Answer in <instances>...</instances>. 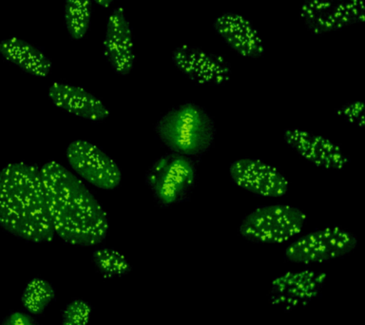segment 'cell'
<instances>
[{
	"instance_id": "6da1fadb",
	"label": "cell",
	"mask_w": 365,
	"mask_h": 325,
	"mask_svg": "<svg viewBox=\"0 0 365 325\" xmlns=\"http://www.w3.org/2000/svg\"><path fill=\"white\" fill-rule=\"evenodd\" d=\"M41 176L51 225L62 241L76 247L99 244L108 232V214L84 182L59 162H46Z\"/></svg>"
},
{
	"instance_id": "7a4b0ae2",
	"label": "cell",
	"mask_w": 365,
	"mask_h": 325,
	"mask_svg": "<svg viewBox=\"0 0 365 325\" xmlns=\"http://www.w3.org/2000/svg\"><path fill=\"white\" fill-rule=\"evenodd\" d=\"M0 227L34 244L50 242L56 237L37 165L13 162L0 170Z\"/></svg>"
},
{
	"instance_id": "3957f363",
	"label": "cell",
	"mask_w": 365,
	"mask_h": 325,
	"mask_svg": "<svg viewBox=\"0 0 365 325\" xmlns=\"http://www.w3.org/2000/svg\"><path fill=\"white\" fill-rule=\"evenodd\" d=\"M157 135L173 153L197 156L210 148L215 125L204 108L187 102L168 111L157 122Z\"/></svg>"
},
{
	"instance_id": "277c9868",
	"label": "cell",
	"mask_w": 365,
	"mask_h": 325,
	"mask_svg": "<svg viewBox=\"0 0 365 325\" xmlns=\"http://www.w3.org/2000/svg\"><path fill=\"white\" fill-rule=\"evenodd\" d=\"M307 214L287 205H262L242 219L239 232L255 244H282L301 233Z\"/></svg>"
},
{
	"instance_id": "5b68a950",
	"label": "cell",
	"mask_w": 365,
	"mask_h": 325,
	"mask_svg": "<svg viewBox=\"0 0 365 325\" xmlns=\"http://www.w3.org/2000/svg\"><path fill=\"white\" fill-rule=\"evenodd\" d=\"M195 181L196 167L192 160L176 153L160 157L145 175V182L162 207L184 201Z\"/></svg>"
},
{
	"instance_id": "8992f818",
	"label": "cell",
	"mask_w": 365,
	"mask_h": 325,
	"mask_svg": "<svg viewBox=\"0 0 365 325\" xmlns=\"http://www.w3.org/2000/svg\"><path fill=\"white\" fill-rule=\"evenodd\" d=\"M358 239L349 231L339 227H329L305 234L288 245L285 261L294 264H324L344 258L352 253Z\"/></svg>"
},
{
	"instance_id": "52a82bcc",
	"label": "cell",
	"mask_w": 365,
	"mask_h": 325,
	"mask_svg": "<svg viewBox=\"0 0 365 325\" xmlns=\"http://www.w3.org/2000/svg\"><path fill=\"white\" fill-rule=\"evenodd\" d=\"M299 17L312 36H325L364 24L365 0H302Z\"/></svg>"
},
{
	"instance_id": "ba28073f",
	"label": "cell",
	"mask_w": 365,
	"mask_h": 325,
	"mask_svg": "<svg viewBox=\"0 0 365 325\" xmlns=\"http://www.w3.org/2000/svg\"><path fill=\"white\" fill-rule=\"evenodd\" d=\"M66 156L71 170L80 178L103 190H113L121 182L118 165L97 145L86 140L68 144Z\"/></svg>"
},
{
	"instance_id": "9c48e42d",
	"label": "cell",
	"mask_w": 365,
	"mask_h": 325,
	"mask_svg": "<svg viewBox=\"0 0 365 325\" xmlns=\"http://www.w3.org/2000/svg\"><path fill=\"white\" fill-rule=\"evenodd\" d=\"M171 60L185 77L199 85H225L232 74L230 63L225 57L197 46H177Z\"/></svg>"
},
{
	"instance_id": "30bf717a",
	"label": "cell",
	"mask_w": 365,
	"mask_h": 325,
	"mask_svg": "<svg viewBox=\"0 0 365 325\" xmlns=\"http://www.w3.org/2000/svg\"><path fill=\"white\" fill-rule=\"evenodd\" d=\"M327 274L312 269L288 271L274 279L269 301L274 306L291 311L307 306L322 296Z\"/></svg>"
},
{
	"instance_id": "8fae6325",
	"label": "cell",
	"mask_w": 365,
	"mask_h": 325,
	"mask_svg": "<svg viewBox=\"0 0 365 325\" xmlns=\"http://www.w3.org/2000/svg\"><path fill=\"white\" fill-rule=\"evenodd\" d=\"M233 184L259 197L279 198L288 191L287 179L284 174L262 160L242 158L230 165Z\"/></svg>"
},
{
	"instance_id": "7c38bea8",
	"label": "cell",
	"mask_w": 365,
	"mask_h": 325,
	"mask_svg": "<svg viewBox=\"0 0 365 325\" xmlns=\"http://www.w3.org/2000/svg\"><path fill=\"white\" fill-rule=\"evenodd\" d=\"M213 31L222 41L242 58L258 59L265 46L259 29L248 17L236 11H224L212 23Z\"/></svg>"
},
{
	"instance_id": "4fadbf2b",
	"label": "cell",
	"mask_w": 365,
	"mask_h": 325,
	"mask_svg": "<svg viewBox=\"0 0 365 325\" xmlns=\"http://www.w3.org/2000/svg\"><path fill=\"white\" fill-rule=\"evenodd\" d=\"M103 56L114 73L125 76L135 63L133 30L124 8L119 6L110 14L103 41Z\"/></svg>"
},
{
	"instance_id": "5bb4252c",
	"label": "cell",
	"mask_w": 365,
	"mask_h": 325,
	"mask_svg": "<svg viewBox=\"0 0 365 325\" xmlns=\"http://www.w3.org/2000/svg\"><path fill=\"white\" fill-rule=\"evenodd\" d=\"M284 139L299 156L316 167L339 170L350 162L339 145L319 134L301 128H287Z\"/></svg>"
},
{
	"instance_id": "9a60e30c",
	"label": "cell",
	"mask_w": 365,
	"mask_h": 325,
	"mask_svg": "<svg viewBox=\"0 0 365 325\" xmlns=\"http://www.w3.org/2000/svg\"><path fill=\"white\" fill-rule=\"evenodd\" d=\"M48 98L60 110L88 121H104L110 114L98 97L77 86L53 83L48 88Z\"/></svg>"
},
{
	"instance_id": "2e32d148",
	"label": "cell",
	"mask_w": 365,
	"mask_h": 325,
	"mask_svg": "<svg viewBox=\"0 0 365 325\" xmlns=\"http://www.w3.org/2000/svg\"><path fill=\"white\" fill-rule=\"evenodd\" d=\"M0 56L37 78L47 77L51 70V60L41 48L17 36H9L0 41Z\"/></svg>"
},
{
	"instance_id": "e0dca14e",
	"label": "cell",
	"mask_w": 365,
	"mask_h": 325,
	"mask_svg": "<svg viewBox=\"0 0 365 325\" xmlns=\"http://www.w3.org/2000/svg\"><path fill=\"white\" fill-rule=\"evenodd\" d=\"M93 0H65L64 19L71 39L81 40L90 29Z\"/></svg>"
},
{
	"instance_id": "ac0fdd59",
	"label": "cell",
	"mask_w": 365,
	"mask_h": 325,
	"mask_svg": "<svg viewBox=\"0 0 365 325\" xmlns=\"http://www.w3.org/2000/svg\"><path fill=\"white\" fill-rule=\"evenodd\" d=\"M56 299V290L51 282L42 278L30 279L21 296L25 309L33 315L39 316Z\"/></svg>"
},
{
	"instance_id": "d6986e66",
	"label": "cell",
	"mask_w": 365,
	"mask_h": 325,
	"mask_svg": "<svg viewBox=\"0 0 365 325\" xmlns=\"http://www.w3.org/2000/svg\"><path fill=\"white\" fill-rule=\"evenodd\" d=\"M91 261L100 275L105 279L125 276L133 269L128 259L113 248H97L93 251Z\"/></svg>"
},
{
	"instance_id": "ffe728a7",
	"label": "cell",
	"mask_w": 365,
	"mask_h": 325,
	"mask_svg": "<svg viewBox=\"0 0 365 325\" xmlns=\"http://www.w3.org/2000/svg\"><path fill=\"white\" fill-rule=\"evenodd\" d=\"M93 306L83 299H73L63 310L61 325H88Z\"/></svg>"
},
{
	"instance_id": "44dd1931",
	"label": "cell",
	"mask_w": 365,
	"mask_h": 325,
	"mask_svg": "<svg viewBox=\"0 0 365 325\" xmlns=\"http://www.w3.org/2000/svg\"><path fill=\"white\" fill-rule=\"evenodd\" d=\"M334 113L342 117L345 121L352 123L359 128H364V101L347 102L342 107L336 108Z\"/></svg>"
},
{
	"instance_id": "7402d4cb",
	"label": "cell",
	"mask_w": 365,
	"mask_h": 325,
	"mask_svg": "<svg viewBox=\"0 0 365 325\" xmlns=\"http://www.w3.org/2000/svg\"><path fill=\"white\" fill-rule=\"evenodd\" d=\"M0 325H40L31 315L24 312H14L6 316Z\"/></svg>"
},
{
	"instance_id": "603a6c76",
	"label": "cell",
	"mask_w": 365,
	"mask_h": 325,
	"mask_svg": "<svg viewBox=\"0 0 365 325\" xmlns=\"http://www.w3.org/2000/svg\"><path fill=\"white\" fill-rule=\"evenodd\" d=\"M114 0H93L96 4L101 6L102 8H110L113 5Z\"/></svg>"
}]
</instances>
